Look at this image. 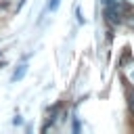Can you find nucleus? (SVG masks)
<instances>
[{"label": "nucleus", "mask_w": 134, "mask_h": 134, "mask_svg": "<svg viewBox=\"0 0 134 134\" xmlns=\"http://www.w3.org/2000/svg\"><path fill=\"white\" fill-rule=\"evenodd\" d=\"M59 2H61V0H50V2H48V8H50V10H54V8L59 6Z\"/></svg>", "instance_id": "obj_3"}, {"label": "nucleus", "mask_w": 134, "mask_h": 134, "mask_svg": "<svg viewBox=\"0 0 134 134\" xmlns=\"http://www.w3.org/2000/svg\"><path fill=\"white\" fill-rule=\"evenodd\" d=\"M128 105H130V113L134 115V88H130L128 92Z\"/></svg>", "instance_id": "obj_1"}, {"label": "nucleus", "mask_w": 134, "mask_h": 134, "mask_svg": "<svg viewBox=\"0 0 134 134\" xmlns=\"http://www.w3.org/2000/svg\"><path fill=\"white\" fill-rule=\"evenodd\" d=\"M25 69H27V67H25V65H21V69H19V71H15L13 80H15V82H17V80H21V77H23V73H25Z\"/></svg>", "instance_id": "obj_2"}]
</instances>
